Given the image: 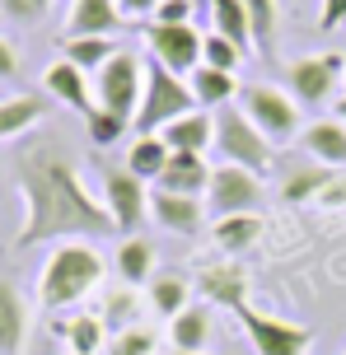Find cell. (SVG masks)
<instances>
[{
	"mask_svg": "<svg viewBox=\"0 0 346 355\" xmlns=\"http://www.w3.org/2000/svg\"><path fill=\"white\" fill-rule=\"evenodd\" d=\"M15 187L24 196V225L15 234V248L61 243V239H108L117 234L103 196L89 192V182L71 159V150L42 136L15 150Z\"/></svg>",
	"mask_w": 346,
	"mask_h": 355,
	"instance_id": "1",
	"label": "cell"
},
{
	"mask_svg": "<svg viewBox=\"0 0 346 355\" xmlns=\"http://www.w3.org/2000/svg\"><path fill=\"white\" fill-rule=\"evenodd\" d=\"M103 271H108V262L89 239H61V243H52L47 262L37 271V304L52 313L80 309L103 285Z\"/></svg>",
	"mask_w": 346,
	"mask_h": 355,
	"instance_id": "2",
	"label": "cell"
},
{
	"mask_svg": "<svg viewBox=\"0 0 346 355\" xmlns=\"http://www.w3.org/2000/svg\"><path fill=\"white\" fill-rule=\"evenodd\" d=\"M192 107H197L192 85L150 56L146 61V94H141V107H136V136H159L168 122H178L182 112H192Z\"/></svg>",
	"mask_w": 346,
	"mask_h": 355,
	"instance_id": "3",
	"label": "cell"
},
{
	"mask_svg": "<svg viewBox=\"0 0 346 355\" xmlns=\"http://www.w3.org/2000/svg\"><path fill=\"white\" fill-rule=\"evenodd\" d=\"M141 94H146V61L136 52H122L112 56L103 71L94 75V107L103 112H117L136 126V107H141Z\"/></svg>",
	"mask_w": 346,
	"mask_h": 355,
	"instance_id": "4",
	"label": "cell"
},
{
	"mask_svg": "<svg viewBox=\"0 0 346 355\" xmlns=\"http://www.w3.org/2000/svg\"><path fill=\"white\" fill-rule=\"evenodd\" d=\"M216 155L220 164H239V168H253V173L272 168V141L248 122L243 107L216 112Z\"/></svg>",
	"mask_w": 346,
	"mask_h": 355,
	"instance_id": "5",
	"label": "cell"
},
{
	"mask_svg": "<svg viewBox=\"0 0 346 355\" xmlns=\"http://www.w3.org/2000/svg\"><path fill=\"white\" fill-rule=\"evenodd\" d=\"M239 107L248 112V122H253L272 145L300 136V103H295L291 89H276V85H243V89H239Z\"/></svg>",
	"mask_w": 346,
	"mask_h": 355,
	"instance_id": "6",
	"label": "cell"
},
{
	"mask_svg": "<svg viewBox=\"0 0 346 355\" xmlns=\"http://www.w3.org/2000/svg\"><path fill=\"white\" fill-rule=\"evenodd\" d=\"M267 201V182L253 168H239V164H216L211 187H206V211L225 220V215H257Z\"/></svg>",
	"mask_w": 346,
	"mask_h": 355,
	"instance_id": "7",
	"label": "cell"
},
{
	"mask_svg": "<svg viewBox=\"0 0 346 355\" xmlns=\"http://www.w3.org/2000/svg\"><path fill=\"white\" fill-rule=\"evenodd\" d=\"M234 318H239L243 337H248V346H253L257 355H309V346H313L309 327L286 322V318H276V313H262L253 304H239Z\"/></svg>",
	"mask_w": 346,
	"mask_h": 355,
	"instance_id": "8",
	"label": "cell"
},
{
	"mask_svg": "<svg viewBox=\"0 0 346 355\" xmlns=\"http://www.w3.org/2000/svg\"><path fill=\"white\" fill-rule=\"evenodd\" d=\"M103 206H108L117 234H136L150 220V182L131 173V168H117V164H103Z\"/></svg>",
	"mask_w": 346,
	"mask_h": 355,
	"instance_id": "9",
	"label": "cell"
},
{
	"mask_svg": "<svg viewBox=\"0 0 346 355\" xmlns=\"http://www.w3.org/2000/svg\"><path fill=\"white\" fill-rule=\"evenodd\" d=\"M346 75V56L342 52H318V56H300L286 66V89L295 94L300 107H313V103H328L332 89L342 85Z\"/></svg>",
	"mask_w": 346,
	"mask_h": 355,
	"instance_id": "10",
	"label": "cell"
},
{
	"mask_svg": "<svg viewBox=\"0 0 346 355\" xmlns=\"http://www.w3.org/2000/svg\"><path fill=\"white\" fill-rule=\"evenodd\" d=\"M201 42H206V33L197 24H146L150 56L173 75H192L201 66Z\"/></svg>",
	"mask_w": 346,
	"mask_h": 355,
	"instance_id": "11",
	"label": "cell"
},
{
	"mask_svg": "<svg viewBox=\"0 0 346 355\" xmlns=\"http://www.w3.org/2000/svg\"><path fill=\"white\" fill-rule=\"evenodd\" d=\"M150 220L155 225H164L168 234H178V239H197L206 230V206H201V196H178V192H150Z\"/></svg>",
	"mask_w": 346,
	"mask_h": 355,
	"instance_id": "12",
	"label": "cell"
},
{
	"mask_svg": "<svg viewBox=\"0 0 346 355\" xmlns=\"http://www.w3.org/2000/svg\"><path fill=\"white\" fill-rule=\"evenodd\" d=\"M42 89L52 94L56 103L75 107V112H85V117L94 112V75H85L80 66H71L66 56H56L52 66L42 71Z\"/></svg>",
	"mask_w": 346,
	"mask_h": 355,
	"instance_id": "13",
	"label": "cell"
},
{
	"mask_svg": "<svg viewBox=\"0 0 346 355\" xmlns=\"http://www.w3.org/2000/svg\"><path fill=\"white\" fill-rule=\"evenodd\" d=\"M159 136L168 141L173 155H206V150H216V112L192 107V112H182L178 122H168Z\"/></svg>",
	"mask_w": 346,
	"mask_h": 355,
	"instance_id": "14",
	"label": "cell"
},
{
	"mask_svg": "<svg viewBox=\"0 0 346 355\" xmlns=\"http://www.w3.org/2000/svg\"><path fill=\"white\" fill-rule=\"evenodd\" d=\"M127 19L117 10V0H71L66 15V37H108L117 33Z\"/></svg>",
	"mask_w": 346,
	"mask_h": 355,
	"instance_id": "15",
	"label": "cell"
},
{
	"mask_svg": "<svg viewBox=\"0 0 346 355\" xmlns=\"http://www.w3.org/2000/svg\"><path fill=\"white\" fill-rule=\"evenodd\" d=\"M197 290H201V300L220 304V309H239V304H248V276H243V266H239V262H211L197 276Z\"/></svg>",
	"mask_w": 346,
	"mask_h": 355,
	"instance_id": "16",
	"label": "cell"
},
{
	"mask_svg": "<svg viewBox=\"0 0 346 355\" xmlns=\"http://www.w3.org/2000/svg\"><path fill=\"white\" fill-rule=\"evenodd\" d=\"M28 341V300L15 281L0 276V355H24Z\"/></svg>",
	"mask_w": 346,
	"mask_h": 355,
	"instance_id": "17",
	"label": "cell"
},
{
	"mask_svg": "<svg viewBox=\"0 0 346 355\" xmlns=\"http://www.w3.org/2000/svg\"><path fill=\"white\" fill-rule=\"evenodd\" d=\"M211 173H216V168L206 164V155H173L155 187H159V192H178V196H206Z\"/></svg>",
	"mask_w": 346,
	"mask_h": 355,
	"instance_id": "18",
	"label": "cell"
},
{
	"mask_svg": "<svg viewBox=\"0 0 346 355\" xmlns=\"http://www.w3.org/2000/svg\"><path fill=\"white\" fill-rule=\"evenodd\" d=\"M300 150L309 155L313 164H323V168H346V126L332 117V122H313L304 126V136H300Z\"/></svg>",
	"mask_w": 346,
	"mask_h": 355,
	"instance_id": "19",
	"label": "cell"
},
{
	"mask_svg": "<svg viewBox=\"0 0 346 355\" xmlns=\"http://www.w3.org/2000/svg\"><path fill=\"white\" fill-rule=\"evenodd\" d=\"M155 262H159V252H155V243H150V239H141V234L122 239V243H117V257H112L117 281L131 285V290H141V285L155 281Z\"/></svg>",
	"mask_w": 346,
	"mask_h": 355,
	"instance_id": "20",
	"label": "cell"
},
{
	"mask_svg": "<svg viewBox=\"0 0 346 355\" xmlns=\"http://www.w3.org/2000/svg\"><path fill=\"white\" fill-rule=\"evenodd\" d=\"M168 346L173 351H206L211 346V309L187 304L178 318H168Z\"/></svg>",
	"mask_w": 346,
	"mask_h": 355,
	"instance_id": "21",
	"label": "cell"
},
{
	"mask_svg": "<svg viewBox=\"0 0 346 355\" xmlns=\"http://www.w3.org/2000/svg\"><path fill=\"white\" fill-rule=\"evenodd\" d=\"M262 215H225V220H216L211 225V243H216L225 257H239L243 248H253L257 239H262Z\"/></svg>",
	"mask_w": 346,
	"mask_h": 355,
	"instance_id": "22",
	"label": "cell"
},
{
	"mask_svg": "<svg viewBox=\"0 0 346 355\" xmlns=\"http://www.w3.org/2000/svg\"><path fill=\"white\" fill-rule=\"evenodd\" d=\"M187 85H192V98H197V107H230V98H234L239 89V75L230 71H216V66H197V71L187 75Z\"/></svg>",
	"mask_w": 346,
	"mask_h": 355,
	"instance_id": "23",
	"label": "cell"
},
{
	"mask_svg": "<svg viewBox=\"0 0 346 355\" xmlns=\"http://www.w3.org/2000/svg\"><path fill=\"white\" fill-rule=\"evenodd\" d=\"M146 304L159 313V318H178L182 309L192 304V285L178 271H155V281L146 285Z\"/></svg>",
	"mask_w": 346,
	"mask_h": 355,
	"instance_id": "24",
	"label": "cell"
},
{
	"mask_svg": "<svg viewBox=\"0 0 346 355\" xmlns=\"http://www.w3.org/2000/svg\"><path fill=\"white\" fill-rule=\"evenodd\" d=\"M47 103L37 94H15V98H0V145L5 141H19L24 131H33L42 122Z\"/></svg>",
	"mask_w": 346,
	"mask_h": 355,
	"instance_id": "25",
	"label": "cell"
},
{
	"mask_svg": "<svg viewBox=\"0 0 346 355\" xmlns=\"http://www.w3.org/2000/svg\"><path fill=\"white\" fill-rule=\"evenodd\" d=\"M168 159H173V150H168L164 136H136L127 150V168L141 182H159V173L168 168Z\"/></svg>",
	"mask_w": 346,
	"mask_h": 355,
	"instance_id": "26",
	"label": "cell"
},
{
	"mask_svg": "<svg viewBox=\"0 0 346 355\" xmlns=\"http://www.w3.org/2000/svg\"><path fill=\"white\" fill-rule=\"evenodd\" d=\"M61 337H66V351L71 355H98L108 351V327L98 313H75V318L61 322Z\"/></svg>",
	"mask_w": 346,
	"mask_h": 355,
	"instance_id": "27",
	"label": "cell"
},
{
	"mask_svg": "<svg viewBox=\"0 0 346 355\" xmlns=\"http://www.w3.org/2000/svg\"><path fill=\"white\" fill-rule=\"evenodd\" d=\"M117 52H122L117 37H66V42H61V56H66L71 66H80L85 75H98Z\"/></svg>",
	"mask_w": 346,
	"mask_h": 355,
	"instance_id": "28",
	"label": "cell"
},
{
	"mask_svg": "<svg viewBox=\"0 0 346 355\" xmlns=\"http://www.w3.org/2000/svg\"><path fill=\"white\" fill-rule=\"evenodd\" d=\"M332 178H337V168H323V164H313V168H291L286 182H281V196H286L291 206H300V201H323V192L332 187Z\"/></svg>",
	"mask_w": 346,
	"mask_h": 355,
	"instance_id": "29",
	"label": "cell"
},
{
	"mask_svg": "<svg viewBox=\"0 0 346 355\" xmlns=\"http://www.w3.org/2000/svg\"><path fill=\"white\" fill-rule=\"evenodd\" d=\"M248 10V33H253V52L272 56L276 52V28H281V5L276 0H243Z\"/></svg>",
	"mask_w": 346,
	"mask_h": 355,
	"instance_id": "30",
	"label": "cell"
},
{
	"mask_svg": "<svg viewBox=\"0 0 346 355\" xmlns=\"http://www.w3.org/2000/svg\"><path fill=\"white\" fill-rule=\"evenodd\" d=\"M98 318H103V327H108V337L122 332V327H131V322H141V295H136L131 285L112 290L108 300H103V309H98Z\"/></svg>",
	"mask_w": 346,
	"mask_h": 355,
	"instance_id": "31",
	"label": "cell"
},
{
	"mask_svg": "<svg viewBox=\"0 0 346 355\" xmlns=\"http://www.w3.org/2000/svg\"><path fill=\"white\" fill-rule=\"evenodd\" d=\"M155 346H159V337L146 322H131V327L108 337V355H155Z\"/></svg>",
	"mask_w": 346,
	"mask_h": 355,
	"instance_id": "32",
	"label": "cell"
},
{
	"mask_svg": "<svg viewBox=\"0 0 346 355\" xmlns=\"http://www.w3.org/2000/svg\"><path fill=\"white\" fill-rule=\"evenodd\" d=\"M239 61H243V47H234L225 33H206V42H201V66H216V71H230L239 75Z\"/></svg>",
	"mask_w": 346,
	"mask_h": 355,
	"instance_id": "33",
	"label": "cell"
},
{
	"mask_svg": "<svg viewBox=\"0 0 346 355\" xmlns=\"http://www.w3.org/2000/svg\"><path fill=\"white\" fill-rule=\"evenodd\" d=\"M127 117H117V112H103V107H94L89 117H85V131H89V141L98 145V150H108V145H117L122 136H127Z\"/></svg>",
	"mask_w": 346,
	"mask_h": 355,
	"instance_id": "34",
	"label": "cell"
},
{
	"mask_svg": "<svg viewBox=\"0 0 346 355\" xmlns=\"http://www.w3.org/2000/svg\"><path fill=\"white\" fill-rule=\"evenodd\" d=\"M47 5L52 0H0V19H10V24H37V19L47 15Z\"/></svg>",
	"mask_w": 346,
	"mask_h": 355,
	"instance_id": "35",
	"label": "cell"
},
{
	"mask_svg": "<svg viewBox=\"0 0 346 355\" xmlns=\"http://www.w3.org/2000/svg\"><path fill=\"white\" fill-rule=\"evenodd\" d=\"M201 0H159V10L150 24H197Z\"/></svg>",
	"mask_w": 346,
	"mask_h": 355,
	"instance_id": "36",
	"label": "cell"
},
{
	"mask_svg": "<svg viewBox=\"0 0 346 355\" xmlns=\"http://www.w3.org/2000/svg\"><path fill=\"white\" fill-rule=\"evenodd\" d=\"M346 24V0H323V15H318V28L332 33V28H342Z\"/></svg>",
	"mask_w": 346,
	"mask_h": 355,
	"instance_id": "37",
	"label": "cell"
},
{
	"mask_svg": "<svg viewBox=\"0 0 346 355\" xmlns=\"http://www.w3.org/2000/svg\"><path fill=\"white\" fill-rule=\"evenodd\" d=\"M19 75V52H15V42L0 33V80H15Z\"/></svg>",
	"mask_w": 346,
	"mask_h": 355,
	"instance_id": "38",
	"label": "cell"
},
{
	"mask_svg": "<svg viewBox=\"0 0 346 355\" xmlns=\"http://www.w3.org/2000/svg\"><path fill=\"white\" fill-rule=\"evenodd\" d=\"M117 10H122V19H155L159 0H117Z\"/></svg>",
	"mask_w": 346,
	"mask_h": 355,
	"instance_id": "39",
	"label": "cell"
},
{
	"mask_svg": "<svg viewBox=\"0 0 346 355\" xmlns=\"http://www.w3.org/2000/svg\"><path fill=\"white\" fill-rule=\"evenodd\" d=\"M332 112H337V122L346 126V94H342V98H337V107H332Z\"/></svg>",
	"mask_w": 346,
	"mask_h": 355,
	"instance_id": "40",
	"label": "cell"
},
{
	"mask_svg": "<svg viewBox=\"0 0 346 355\" xmlns=\"http://www.w3.org/2000/svg\"><path fill=\"white\" fill-rule=\"evenodd\" d=\"M168 355H211V351H168Z\"/></svg>",
	"mask_w": 346,
	"mask_h": 355,
	"instance_id": "41",
	"label": "cell"
},
{
	"mask_svg": "<svg viewBox=\"0 0 346 355\" xmlns=\"http://www.w3.org/2000/svg\"><path fill=\"white\" fill-rule=\"evenodd\" d=\"M342 85H346V75H342Z\"/></svg>",
	"mask_w": 346,
	"mask_h": 355,
	"instance_id": "42",
	"label": "cell"
},
{
	"mask_svg": "<svg viewBox=\"0 0 346 355\" xmlns=\"http://www.w3.org/2000/svg\"><path fill=\"white\" fill-rule=\"evenodd\" d=\"M66 355H71V351H66Z\"/></svg>",
	"mask_w": 346,
	"mask_h": 355,
	"instance_id": "43",
	"label": "cell"
}]
</instances>
